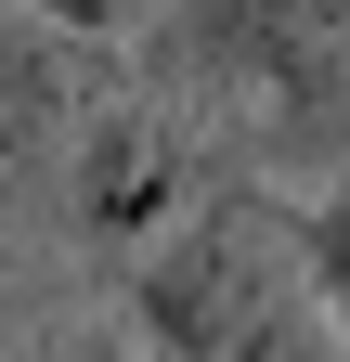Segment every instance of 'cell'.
Here are the masks:
<instances>
[{
	"mask_svg": "<svg viewBox=\"0 0 350 362\" xmlns=\"http://www.w3.org/2000/svg\"><path fill=\"white\" fill-rule=\"evenodd\" d=\"M286 233H298V272H312V298L350 324V181H312V194H286Z\"/></svg>",
	"mask_w": 350,
	"mask_h": 362,
	"instance_id": "obj_4",
	"label": "cell"
},
{
	"mask_svg": "<svg viewBox=\"0 0 350 362\" xmlns=\"http://www.w3.org/2000/svg\"><path fill=\"white\" fill-rule=\"evenodd\" d=\"M39 26H65V39H91V52H117V39H143L169 0H26Z\"/></svg>",
	"mask_w": 350,
	"mask_h": 362,
	"instance_id": "obj_5",
	"label": "cell"
},
{
	"mask_svg": "<svg viewBox=\"0 0 350 362\" xmlns=\"http://www.w3.org/2000/svg\"><path fill=\"white\" fill-rule=\"evenodd\" d=\"M104 104H117V65L91 39H65L39 13H0V194H39Z\"/></svg>",
	"mask_w": 350,
	"mask_h": 362,
	"instance_id": "obj_2",
	"label": "cell"
},
{
	"mask_svg": "<svg viewBox=\"0 0 350 362\" xmlns=\"http://www.w3.org/2000/svg\"><path fill=\"white\" fill-rule=\"evenodd\" d=\"M208 168L195 156V129L169 117V104H104L91 129H78V156H65V194H78V220H91V233H182V207L208 194Z\"/></svg>",
	"mask_w": 350,
	"mask_h": 362,
	"instance_id": "obj_3",
	"label": "cell"
},
{
	"mask_svg": "<svg viewBox=\"0 0 350 362\" xmlns=\"http://www.w3.org/2000/svg\"><path fill=\"white\" fill-rule=\"evenodd\" d=\"M143 78L247 129V181H350V0H169Z\"/></svg>",
	"mask_w": 350,
	"mask_h": 362,
	"instance_id": "obj_1",
	"label": "cell"
},
{
	"mask_svg": "<svg viewBox=\"0 0 350 362\" xmlns=\"http://www.w3.org/2000/svg\"><path fill=\"white\" fill-rule=\"evenodd\" d=\"M91 362H130V349H91Z\"/></svg>",
	"mask_w": 350,
	"mask_h": 362,
	"instance_id": "obj_6",
	"label": "cell"
}]
</instances>
